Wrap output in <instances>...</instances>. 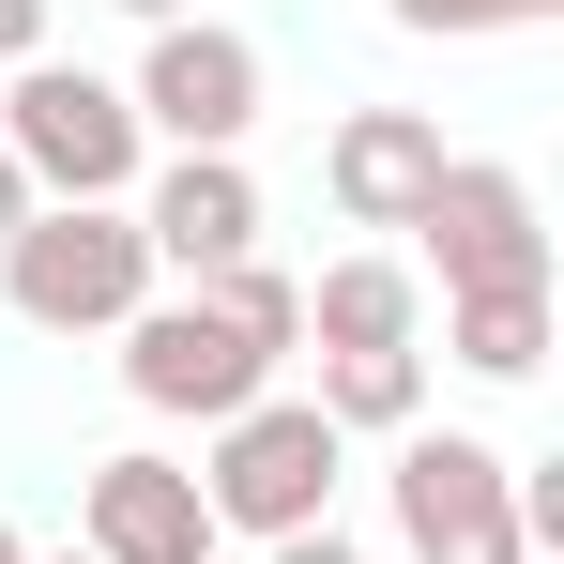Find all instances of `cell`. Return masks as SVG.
<instances>
[{
	"instance_id": "cell-2",
	"label": "cell",
	"mask_w": 564,
	"mask_h": 564,
	"mask_svg": "<svg viewBox=\"0 0 564 564\" xmlns=\"http://www.w3.org/2000/svg\"><path fill=\"white\" fill-rule=\"evenodd\" d=\"M0 153H15V184H31V198H138V169H153L122 77L62 62V46L0 77Z\"/></svg>"
},
{
	"instance_id": "cell-1",
	"label": "cell",
	"mask_w": 564,
	"mask_h": 564,
	"mask_svg": "<svg viewBox=\"0 0 564 564\" xmlns=\"http://www.w3.org/2000/svg\"><path fill=\"white\" fill-rule=\"evenodd\" d=\"M0 305H15L31 336H122V321L153 305L138 214H122V198H46V214L0 245Z\"/></svg>"
},
{
	"instance_id": "cell-13",
	"label": "cell",
	"mask_w": 564,
	"mask_h": 564,
	"mask_svg": "<svg viewBox=\"0 0 564 564\" xmlns=\"http://www.w3.org/2000/svg\"><path fill=\"white\" fill-rule=\"evenodd\" d=\"M443 367L458 381H534L550 367V290H458L443 305Z\"/></svg>"
},
{
	"instance_id": "cell-3",
	"label": "cell",
	"mask_w": 564,
	"mask_h": 564,
	"mask_svg": "<svg viewBox=\"0 0 564 564\" xmlns=\"http://www.w3.org/2000/svg\"><path fill=\"white\" fill-rule=\"evenodd\" d=\"M381 503H397V550L412 564H534V534H519V458H503L488 427H397Z\"/></svg>"
},
{
	"instance_id": "cell-7",
	"label": "cell",
	"mask_w": 564,
	"mask_h": 564,
	"mask_svg": "<svg viewBox=\"0 0 564 564\" xmlns=\"http://www.w3.org/2000/svg\"><path fill=\"white\" fill-rule=\"evenodd\" d=\"M122 397H138V412H169V427H229L245 397H275V367H260L198 290H153V305L122 321Z\"/></svg>"
},
{
	"instance_id": "cell-15",
	"label": "cell",
	"mask_w": 564,
	"mask_h": 564,
	"mask_svg": "<svg viewBox=\"0 0 564 564\" xmlns=\"http://www.w3.org/2000/svg\"><path fill=\"white\" fill-rule=\"evenodd\" d=\"M381 15H397L412 46H473V31H519L503 0H381Z\"/></svg>"
},
{
	"instance_id": "cell-4",
	"label": "cell",
	"mask_w": 564,
	"mask_h": 564,
	"mask_svg": "<svg viewBox=\"0 0 564 564\" xmlns=\"http://www.w3.org/2000/svg\"><path fill=\"white\" fill-rule=\"evenodd\" d=\"M336 473H351V443L275 381V397H245V412L214 427L198 503H214V534H260V550H275V534H321V519H336Z\"/></svg>"
},
{
	"instance_id": "cell-14",
	"label": "cell",
	"mask_w": 564,
	"mask_h": 564,
	"mask_svg": "<svg viewBox=\"0 0 564 564\" xmlns=\"http://www.w3.org/2000/svg\"><path fill=\"white\" fill-rule=\"evenodd\" d=\"M198 305L260 351V367H290L305 351V275H275V260H229V275H198Z\"/></svg>"
},
{
	"instance_id": "cell-17",
	"label": "cell",
	"mask_w": 564,
	"mask_h": 564,
	"mask_svg": "<svg viewBox=\"0 0 564 564\" xmlns=\"http://www.w3.org/2000/svg\"><path fill=\"white\" fill-rule=\"evenodd\" d=\"M15 62H46V0H0V77Z\"/></svg>"
},
{
	"instance_id": "cell-5",
	"label": "cell",
	"mask_w": 564,
	"mask_h": 564,
	"mask_svg": "<svg viewBox=\"0 0 564 564\" xmlns=\"http://www.w3.org/2000/svg\"><path fill=\"white\" fill-rule=\"evenodd\" d=\"M412 245H427L443 305L458 290H550V214H534V184L503 153H443V184L412 198Z\"/></svg>"
},
{
	"instance_id": "cell-8",
	"label": "cell",
	"mask_w": 564,
	"mask_h": 564,
	"mask_svg": "<svg viewBox=\"0 0 564 564\" xmlns=\"http://www.w3.org/2000/svg\"><path fill=\"white\" fill-rule=\"evenodd\" d=\"M138 245H153V290H198L229 275V260H260V184H245V153H169V169H138Z\"/></svg>"
},
{
	"instance_id": "cell-18",
	"label": "cell",
	"mask_w": 564,
	"mask_h": 564,
	"mask_svg": "<svg viewBox=\"0 0 564 564\" xmlns=\"http://www.w3.org/2000/svg\"><path fill=\"white\" fill-rule=\"evenodd\" d=\"M31 214H46V198L15 184V153H0V245H15V229H31Z\"/></svg>"
},
{
	"instance_id": "cell-22",
	"label": "cell",
	"mask_w": 564,
	"mask_h": 564,
	"mask_svg": "<svg viewBox=\"0 0 564 564\" xmlns=\"http://www.w3.org/2000/svg\"><path fill=\"white\" fill-rule=\"evenodd\" d=\"M31 564H93V550H31Z\"/></svg>"
},
{
	"instance_id": "cell-20",
	"label": "cell",
	"mask_w": 564,
	"mask_h": 564,
	"mask_svg": "<svg viewBox=\"0 0 564 564\" xmlns=\"http://www.w3.org/2000/svg\"><path fill=\"white\" fill-rule=\"evenodd\" d=\"M503 15H519V31H534V15H564V0H503Z\"/></svg>"
},
{
	"instance_id": "cell-6",
	"label": "cell",
	"mask_w": 564,
	"mask_h": 564,
	"mask_svg": "<svg viewBox=\"0 0 564 564\" xmlns=\"http://www.w3.org/2000/svg\"><path fill=\"white\" fill-rule=\"evenodd\" d=\"M122 107H138L153 153H245V122H260V46H245L229 15H169V31L138 46Z\"/></svg>"
},
{
	"instance_id": "cell-21",
	"label": "cell",
	"mask_w": 564,
	"mask_h": 564,
	"mask_svg": "<svg viewBox=\"0 0 564 564\" xmlns=\"http://www.w3.org/2000/svg\"><path fill=\"white\" fill-rule=\"evenodd\" d=\"M0 564H31V534H15V519H0Z\"/></svg>"
},
{
	"instance_id": "cell-16",
	"label": "cell",
	"mask_w": 564,
	"mask_h": 564,
	"mask_svg": "<svg viewBox=\"0 0 564 564\" xmlns=\"http://www.w3.org/2000/svg\"><path fill=\"white\" fill-rule=\"evenodd\" d=\"M260 564H367V534H336V519H321V534H275Z\"/></svg>"
},
{
	"instance_id": "cell-19",
	"label": "cell",
	"mask_w": 564,
	"mask_h": 564,
	"mask_svg": "<svg viewBox=\"0 0 564 564\" xmlns=\"http://www.w3.org/2000/svg\"><path fill=\"white\" fill-rule=\"evenodd\" d=\"M107 15H138V31H169V15H198V0H107Z\"/></svg>"
},
{
	"instance_id": "cell-11",
	"label": "cell",
	"mask_w": 564,
	"mask_h": 564,
	"mask_svg": "<svg viewBox=\"0 0 564 564\" xmlns=\"http://www.w3.org/2000/svg\"><path fill=\"white\" fill-rule=\"evenodd\" d=\"M305 351H427V275L397 245H351L305 275Z\"/></svg>"
},
{
	"instance_id": "cell-9",
	"label": "cell",
	"mask_w": 564,
	"mask_h": 564,
	"mask_svg": "<svg viewBox=\"0 0 564 564\" xmlns=\"http://www.w3.org/2000/svg\"><path fill=\"white\" fill-rule=\"evenodd\" d=\"M77 550H93V564H214L229 534H214V503H198V473H184V458L122 443V458L77 473Z\"/></svg>"
},
{
	"instance_id": "cell-10",
	"label": "cell",
	"mask_w": 564,
	"mask_h": 564,
	"mask_svg": "<svg viewBox=\"0 0 564 564\" xmlns=\"http://www.w3.org/2000/svg\"><path fill=\"white\" fill-rule=\"evenodd\" d=\"M427 184H443V122H427V107H336V138H321V198H336L351 229H412Z\"/></svg>"
},
{
	"instance_id": "cell-12",
	"label": "cell",
	"mask_w": 564,
	"mask_h": 564,
	"mask_svg": "<svg viewBox=\"0 0 564 564\" xmlns=\"http://www.w3.org/2000/svg\"><path fill=\"white\" fill-rule=\"evenodd\" d=\"M305 412L336 443H397V427H427V351H321Z\"/></svg>"
}]
</instances>
